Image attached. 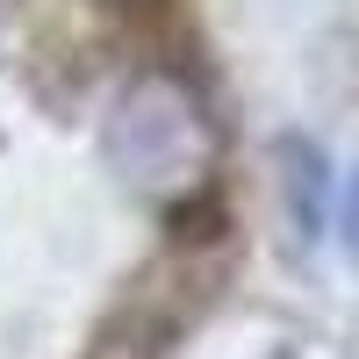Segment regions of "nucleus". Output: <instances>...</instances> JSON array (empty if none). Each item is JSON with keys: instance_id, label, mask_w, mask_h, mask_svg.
<instances>
[{"instance_id": "obj_1", "label": "nucleus", "mask_w": 359, "mask_h": 359, "mask_svg": "<svg viewBox=\"0 0 359 359\" xmlns=\"http://www.w3.org/2000/svg\"><path fill=\"white\" fill-rule=\"evenodd\" d=\"M216 115H208L201 86L187 72H137L123 94L108 101V123H101V158L108 172L123 180L137 201L151 208H180L194 201L208 180H216Z\"/></svg>"}, {"instance_id": "obj_2", "label": "nucleus", "mask_w": 359, "mask_h": 359, "mask_svg": "<svg viewBox=\"0 0 359 359\" xmlns=\"http://www.w3.org/2000/svg\"><path fill=\"white\" fill-rule=\"evenodd\" d=\"M165 352H172V316L158 302H123L86 345V359H165Z\"/></svg>"}, {"instance_id": "obj_3", "label": "nucleus", "mask_w": 359, "mask_h": 359, "mask_svg": "<svg viewBox=\"0 0 359 359\" xmlns=\"http://www.w3.org/2000/svg\"><path fill=\"white\" fill-rule=\"evenodd\" d=\"M345 245H352V259H359V180L345 187Z\"/></svg>"}]
</instances>
